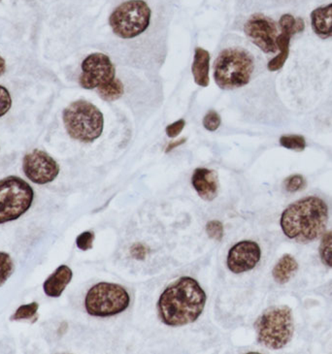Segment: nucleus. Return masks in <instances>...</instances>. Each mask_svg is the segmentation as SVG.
Here are the masks:
<instances>
[{"label":"nucleus","mask_w":332,"mask_h":354,"mask_svg":"<svg viewBox=\"0 0 332 354\" xmlns=\"http://www.w3.org/2000/svg\"><path fill=\"white\" fill-rule=\"evenodd\" d=\"M73 273L72 270L66 265H62L55 270L54 274H50L49 278L46 279L44 286V292L49 297H59L66 290V286L71 283Z\"/></svg>","instance_id":"15"},{"label":"nucleus","mask_w":332,"mask_h":354,"mask_svg":"<svg viewBox=\"0 0 332 354\" xmlns=\"http://www.w3.org/2000/svg\"><path fill=\"white\" fill-rule=\"evenodd\" d=\"M279 142L288 150L302 151L306 148V140L302 135H283Z\"/></svg>","instance_id":"21"},{"label":"nucleus","mask_w":332,"mask_h":354,"mask_svg":"<svg viewBox=\"0 0 332 354\" xmlns=\"http://www.w3.org/2000/svg\"><path fill=\"white\" fill-rule=\"evenodd\" d=\"M79 84L85 90H95L116 79V68L110 57L101 53L88 55L82 62Z\"/></svg>","instance_id":"9"},{"label":"nucleus","mask_w":332,"mask_h":354,"mask_svg":"<svg viewBox=\"0 0 332 354\" xmlns=\"http://www.w3.org/2000/svg\"><path fill=\"white\" fill-rule=\"evenodd\" d=\"M257 342L270 349L285 348L293 336V312L288 306H276L262 313L255 324Z\"/></svg>","instance_id":"5"},{"label":"nucleus","mask_w":332,"mask_h":354,"mask_svg":"<svg viewBox=\"0 0 332 354\" xmlns=\"http://www.w3.org/2000/svg\"><path fill=\"white\" fill-rule=\"evenodd\" d=\"M38 308H39V305L36 302L31 303V304L21 306V307L16 310L15 314H14L13 317H11V319H35L36 315H37Z\"/></svg>","instance_id":"23"},{"label":"nucleus","mask_w":332,"mask_h":354,"mask_svg":"<svg viewBox=\"0 0 332 354\" xmlns=\"http://www.w3.org/2000/svg\"><path fill=\"white\" fill-rule=\"evenodd\" d=\"M129 303L131 296L126 288L116 283H100L86 293L85 307L93 317H108L124 312Z\"/></svg>","instance_id":"7"},{"label":"nucleus","mask_w":332,"mask_h":354,"mask_svg":"<svg viewBox=\"0 0 332 354\" xmlns=\"http://www.w3.org/2000/svg\"><path fill=\"white\" fill-rule=\"evenodd\" d=\"M329 223V207L317 196H308L288 205L280 225L288 239L309 244L324 235Z\"/></svg>","instance_id":"2"},{"label":"nucleus","mask_w":332,"mask_h":354,"mask_svg":"<svg viewBox=\"0 0 332 354\" xmlns=\"http://www.w3.org/2000/svg\"><path fill=\"white\" fill-rule=\"evenodd\" d=\"M64 127L72 139L91 143L100 138L104 129V117L93 103L77 100L62 113Z\"/></svg>","instance_id":"4"},{"label":"nucleus","mask_w":332,"mask_h":354,"mask_svg":"<svg viewBox=\"0 0 332 354\" xmlns=\"http://www.w3.org/2000/svg\"><path fill=\"white\" fill-rule=\"evenodd\" d=\"M1 1H2V0H0V2H1Z\"/></svg>","instance_id":"33"},{"label":"nucleus","mask_w":332,"mask_h":354,"mask_svg":"<svg viewBox=\"0 0 332 354\" xmlns=\"http://www.w3.org/2000/svg\"><path fill=\"white\" fill-rule=\"evenodd\" d=\"M12 107L10 93L6 86H0V118L6 115Z\"/></svg>","instance_id":"27"},{"label":"nucleus","mask_w":332,"mask_h":354,"mask_svg":"<svg viewBox=\"0 0 332 354\" xmlns=\"http://www.w3.org/2000/svg\"><path fill=\"white\" fill-rule=\"evenodd\" d=\"M279 28L281 32L276 39L279 54L267 64V68L271 72L283 68L290 55V39L293 35L304 31L305 21L302 18H295L290 14H284L279 20Z\"/></svg>","instance_id":"12"},{"label":"nucleus","mask_w":332,"mask_h":354,"mask_svg":"<svg viewBox=\"0 0 332 354\" xmlns=\"http://www.w3.org/2000/svg\"><path fill=\"white\" fill-rule=\"evenodd\" d=\"M147 254H148V250L145 245L137 243L131 248V254L133 259L137 260H144L146 259Z\"/></svg>","instance_id":"30"},{"label":"nucleus","mask_w":332,"mask_h":354,"mask_svg":"<svg viewBox=\"0 0 332 354\" xmlns=\"http://www.w3.org/2000/svg\"><path fill=\"white\" fill-rule=\"evenodd\" d=\"M210 54L203 48L194 50V62L192 65V73L197 86L207 88L210 84L209 71H210Z\"/></svg>","instance_id":"17"},{"label":"nucleus","mask_w":332,"mask_h":354,"mask_svg":"<svg viewBox=\"0 0 332 354\" xmlns=\"http://www.w3.org/2000/svg\"><path fill=\"white\" fill-rule=\"evenodd\" d=\"M24 173L30 182L36 185L52 183L59 174V166L44 151L35 150L26 153L23 161Z\"/></svg>","instance_id":"11"},{"label":"nucleus","mask_w":332,"mask_h":354,"mask_svg":"<svg viewBox=\"0 0 332 354\" xmlns=\"http://www.w3.org/2000/svg\"><path fill=\"white\" fill-rule=\"evenodd\" d=\"M151 10L144 0H127L118 6L109 17L114 35L122 39H132L148 30Z\"/></svg>","instance_id":"6"},{"label":"nucleus","mask_w":332,"mask_h":354,"mask_svg":"<svg viewBox=\"0 0 332 354\" xmlns=\"http://www.w3.org/2000/svg\"><path fill=\"white\" fill-rule=\"evenodd\" d=\"M306 179L300 174H293L288 177L284 182V187L288 192L295 194V192H300L306 187Z\"/></svg>","instance_id":"24"},{"label":"nucleus","mask_w":332,"mask_h":354,"mask_svg":"<svg viewBox=\"0 0 332 354\" xmlns=\"http://www.w3.org/2000/svg\"><path fill=\"white\" fill-rule=\"evenodd\" d=\"M95 234L91 231H86L79 235L76 239V245L81 250H89L93 249Z\"/></svg>","instance_id":"28"},{"label":"nucleus","mask_w":332,"mask_h":354,"mask_svg":"<svg viewBox=\"0 0 332 354\" xmlns=\"http://www.w3.org/2000/svg\"><path fill=\"white\" fill-rule=\"evenodd\" d=\"M297 259L293 255L284 254L272 270V277L279 285H285L297 273Z\"/></svg>","instance_id":"18"},{"label":"nucleus","mask_w":332,"mask_h":354,"mask_svg":"<svg viewBox=\"0 0 332 354\" xmlns=\"http://www.w3.org/2000/svg\"><path fill=\"white\" fill-rule=\"evenodd\" d=\"M33 198V187L21 178L0 180V225L18 220L30 208Z\"/></svg>","instance_id":"8"},{"label":"nucleus","mask_w":332,"mask_h":354,"mask_svg":"<svg viewBox=\"0 0 332 354\" xmlns=\"http://www.w3.org/2000/svg\"><path fill=\"white\" fill-rule=\"evenodd\" d=\"M310 18L315 35L322 39L332 37V3L317 7L312 11Z\"/></svg>","instance_id":"16"},{"label":"nucleus","mask_w":332,"mask_h":354,"mask_svg":"<svg viewBox=\"0 0 332 354\" xmlns=\"http://www.w3.org/2000/svg\"><path fill=\"white\" fill-rule=\"evenodd\" d=\"M192 184L197 194L205 201H213L218 196L219 180L216 171L197 168L192 174Z\"/></svg>","instance_id":"14"},{"label":"nucleus","mask_w":332,"mask_h":354,"mask_svg":"<svg viewBox=\"0 0 332 354\" xmlns=\"http://www.w3.org/2000/svg\"><path fill=\"white\" fill-rule=\"evenodd\" d=\"M255 70V60L242 48L221 50L214 64V80L221 90H234L247 86Z\"/></svg>","instance_id":"3"},{"label":"nucleus","mask_w":332,"mask_h":354,"mask_svg":"<svg viewBox=\"0 0 332 354\" xmlns=\"http://www.w3.org/2000/svg\"><path fill=\"white\" fill-rule=\"evenodd\" d=\"M319 252L322 264L332 268V230L322 235Z\"/></svg>","instance_id":"20"},{"label":"nucleus","mask_w":332,"mask_h":354,"mask_svg":"<svg viewBox=\"0 0 332 354\" xmlns=\"http://www.w3.org/2000/svg\"><path fill=\"white\" fill-rule=\"evenodd\" d=\"M6 70V59L0 55V76L3 75L4 72Z\"/></svg>","instance_id":"32"},{"label":"nucleus","mask_w":332,"mask_h":354,"mask_svg":"<svg viewBox=\"0 0 332 354\" xmlns=\"http://www.w3.org/2000/svg\"><path fill=\"white\" fill-rule=\"evenodd\" d=\"M186 138L179 140V141L176 142H172V143H170L169 145H168L167 149H166V153H169V151H172V150H174V149H176L177 147L181 146L182 144H184L185 142H186Z\"/></svg>","instance_id":"31"},{"label":"nucleus","mask_w":332,"mask_h":354,"mask_svg":"<svg viewBox=\"0 0 332 354\" xmlns=\"http://www.w3.org/2000/svg\"><path fill=\"white\" fill-rule=\"evenodd\" d=\"M185 125H186V120L183 119L177 120V122H173V124L166 127V134H167L169 138H175V137H177L178 135L181 133L183 129H184Z\"/></svg>","instance_id":"29"},{"label":"nucleus","mask_w":332,"mask_h":354,"mask_svg":"<svg viewBox=\"0 0 332 354\" xmlns=\"http://www.w3.org/2000/svg\"><path fill=\"white\" fill-rule=\"evenodd\" d=\"M221 124V115L216 111H209L203 119V127L208 131H216Z\"/></svg>","instance_id":"26"},{"label":"nucleus","mask_w":332,"mask_h":354,"mask_svg":"<svg viewBox=\"0 0 332 354\" xmlns=\"http://www.w3.org/2000/svg\"><path fill=\"white\" fill-rule=\"evenodd\" d=\"M13 270L14 263L10 255L7 252H0V286L10 278Z\"/></svg>","instance_id":"22"},{"label":"nucleus","mask_w":332,"mask_h":354,"mask_svg":"<svg viewBox=\"0 0 332 354\" xmlns=\"http://www.w3.org/2000/svg\"><path fill=\"white\" fill-rule=\"evenodd\" d=\"M98 93L103 100L115 101L119 100L124 95V86L121 81L115 79L107 85L98 88Z\"/></svg>","instance_id":"19"},{"label":"nucleus","mask_w":332,"mask_h":354,"mask_svg":"<svg viewBox=\"0 0 332 354\" xmlns=\"http://www.w3.org/2000/svg\"><path fill=\"white\" fill-rule=\"evenodd\" d=\"M261 257V247L254 241H241L233 245L228 254V269L234 274L251 271Z\"/></svg>","instance_id":"13"},{"label":"nucleus","mask_w":332,"mask_h":354,"mask_svg":"<svg viewBox=\"0 0 332 354\" xmlns=\"http://www.w3.org/2000/svg\"><path fill=\"white\" fill-rule=\"evenodd\" d=\"M244 32L247 37L266 54L278 52L276 39L278 26L276 21L264 14H255L245 24Z\"/></svg>","instance_id":"10"},{"label":"nucleus","mask_w":332,"mask_h":354,"mask_svg":"<svg viewBox=\"0 0 332 354\" xmlns=\"http://www.w3.org/2000/svg\"><path fill=\"white\" fill-rule=\"evenodd\" d=\"M206 232L211 239L218 241L223 240V223L219 221H211L207 223Z\"/></svg>","instance_id":"25"},{"label":"nucleus","mask_w":332,"mask_h":354,"mask_svg":"<svg viewBox=\"0 0 332 354\" xmlns=\"http://www.w3.org/2000/svg\"><path fill=\"white\" fill-rule=\"evenodd\" d=\"M206 293L196 279L183 277L168 286L158 302L161 322L172 327L196 322L206 304Z\"/></svg>","instance_id":"1"}]
</instances>
